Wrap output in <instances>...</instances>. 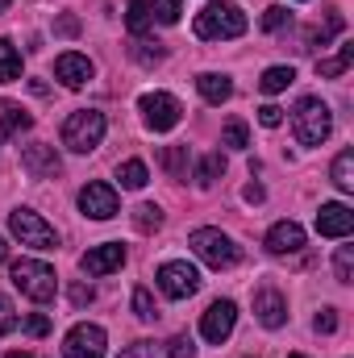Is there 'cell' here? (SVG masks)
I'll use <instances>...</instances> for the list:
<instances>
[{"mask_svg": "<svg viewBox=\"0 0 354 358\" xmlns=\"http://www.w3.org/2000/svg\"><path fill=\"white\" fill-rule=\"evenodd\" d=\"M246 34V13L234 0H213L196 13V38L204 42H225V38H242Z\"/></svg>", "mask_w": 354, "mask_h": 358, "instance_id": "1", "label": "cell"}, {"mask_svg": "<svg viewBox=\"0 0 354 358\" xmlns=\"http://www.w3.org/2000/svg\"><path fill=\"white\" fill-rule=\"evenodd\" d=\"M292 129H296V142H300V146H321V142L334 134V113H330V104L317 100V96H304V100L296 104V113H292Z\"/></svg>", "mask_w": 354, "mask_h": 358, "instance_id": "2", "label": "cell"}, {"mask_svg": "<svg viewBox=\"0 0 354 358\" xmlns=\"http://www.w3.org/2000/svg\"><path fill=\"white\" fill-rule=\"evenodd\" d=\"M187 246L196 250V259H200V263H208L213 271L238 267V259H242V250H238V242H234L229 234H221V229H213V225H200V229H192V238H187Z\"/></svg>", "mask_w": 354, "mask_h": 358, "instance_id": "3", "label": "cell"}, {"mask_svg": "<svg viewBox=\"0 0 354 358\" xmlns=\"http://www.w3.org/2000/svg\"><path fill=\"white\" fill-rule=\"evenodd\" d=\"M13 283H17V292L29 296L34 304H50L55 292H59V275H55L50 263H42V259H21V263H13Z\"/></svg>", "mask_w": 354, "mask_h": 358, "instance_id": "4", "label": "cell"}, {"mask_svg": "<svg viewBox=\"0 0 354 358\" xmlns=\"http://www.w3.org/2000/svg\"><path fill=\"white\" fill-rule=\"evenodd\" d=\"M104 129H108L104 113H96V108H76V113L63 121V146L76 150V155H88V150H96V146L104 142Z\"/></svg>", "mask_w": 354, "mask_h": 358, "instance_id": "5", "label": "cell"}, {"mask_svg": "<svg viewBox=\"0 0 354 358\" xmlns=\"http://www.w3.org/2000/svg\"><path fill=\"white\" fill-rule=\"evenodd\" d=\"M179 13H183V0H129L125 25H129L134 38H142L155 21H159V25H176Z\"/></svg>", "mask_w": 354, "mask_h": 358, "instance_id": "6", "label": "cell"}, {"mask_svg": "<svg viewBox=\"0 0 354 358\" xmlns=\"http://www.w3.org/2000/svg\"><path fill=\"white\" fill-rule=\"evenodd\" d=\"M8 229H13V238H21V246H34V250H55L59 246L55 225H46L34 208H13L8 213Z\"/></svg>", "mask_w": 354, "mask_h": 358, "instance_id": "7", "label": "cell"}, {"mask_svg": "<svg viewBox=\"0 0 354 358\" xmlns=\"http://www.w3.org/2000/svg\"><path fill=\"white\" fill-rule=\"evenodd\" d=\"M138 108H142V121H146L155 134L176 129L179 117H183V108H179V100L171 96V92H146V96L138 100Z\"/></svg>", "mask_w": 354, "mask_h": 358, "instance_id": "8", "label": "cell"}, {"mask_svg": "<svg viewBox=\"0 0 354 358\" xmlns=\"http://www.w3.org/2000/svg\"><path fill=\"white\" fill-rule=\"evenodd\" d=\"M155 279H159V287H163V296H167V300H187V296H196V292H200V271L192 267V263H183V259L163 263Z\"/></svg>", "mask_w": 354, "mask_h": 358, "instance_id": "9", "label": "cell"}, {"mask_svg": "<svg viewBox=\"0 0 354 358\" xmlns=\"http://www.w3.org/2000/svg\"><path fill=\"white\" fill-rule=\"evenodd\" d=\"M234 325H238V304L234 300H213L208 313L200 317V338L213 342V346H221L234 334Z\"/></svg>", "mask_w": 354, "mask_h": 358, "instance_id": "10", "label": "cell"}, {"mask_svg": "<svg viewBox=\"0 0 354 358\" xmlns=\"http://www.w3.org/2000/svg\"><path fill=\"white\" fill-rule=\"evenodd\" d=\"M108 350V334L100 329V325H76L67 338H63V355L67 358H104Z\"/></svg>", "mask_w": 354, "mask_h": 358, "instance_id": "11", "label": "cell"}, {"mask_svg": "<svg viewBox=\"0 0 354 358\" xmlns=\"http://www.w3.org/2000/svg\"><path fill=\"white\" fill-rule=\"evenodd\" d=\"M117 187L113 183H84L80 187V213L92 217V221H108V217H117Z\"/></svg>", "mask_w": 354, "mask_h": 358, "instance_id": "12", "label": "cell"}, {"mask_svg": "<svg viewBox=\"0 0 354 358\" xmlns=\"http://www.w3.org/2000/svg\"><path fill=\"white\" fill-rule=\"evenodd\" d=\"M21 167H25L34 179H55V176H63V159H59V150H55V146H46V142H34V146H25V150H21Z\"/></svg>", "mask_w": 354, "mask_h": 358, "instance_id": "13", "label": "cell"}, {"mask_svg": "<svg viewBox=\"0 0 354 358\" xmlns=\"http://www.w3.org/2000/svg\"><path fill=\"white\" fill-rule=\"evenodd\" d=\"M121 267H125V246L121 242H104V246H92L88 255H80L84 275H113Z\"/></svg>", "mask_w": 354, "mask_h": 358, "instance_id": "14", "label": "cell"}, {"mask_svg": "<svg viewBox=\"0 0 354 358\" xmlns=\"http://www.w3.org/2000/svg\"><path fill=\"white\" fill-rule=\"evenodd\" d=\"M354 229V213L346 204H321V213H317V234L321 238H351Z\"/></svg>", "mask_w": 354, "mask_h": 358, "instance_id": "15", "label": "cell"}, {"mask_svg": "<svg viewBox=\"0 0 354 358\" xmlns=\"http://www.w3.org/2000/svg\"><path fill=\"white\" fill-rule=\"evenodd\" d=\"M255 317H259L263 329H279V325L288 321V304H283V296H279L271 283L255 292Z\"/></svg>", "mask_w": 354, "mask_h": 358, "instance_id": "16", "label": "cell"}, {"mask_svg": "<svg viewBox=\"0 0 354 358\" xmlns=\"http://www.w3.org/2000/svg\"><path fill=\"white\" fill-rule=\"evenodd\" d=\"M55 76L63 80V88H84L92 80V59L88 55H76V50H67V55H59L55 59Z\"/></svg>", "mask_w": 354, "mask_h": 358, "instance_id": "17", "label": "cell"}, {"mask_svg": "<svg viewBox=\"0 0 354 358\" xmlns=\"http://www.w3.org/2000/svg\"><path fill=\"white\" fill-rule=\"evenodd\" d=\"M263 246L271 255H296V250H304V229H300L296 221H275V225L267 229Z\"/></svg>", "mask_w": 354, "mask_h": 358, "instance_id": "18", "label": "cell"}, {"mask_svg": "<svg viewBox=\"0 0 354 358\" xmlns=\"http://www.w3.org/2000/svg\"><path fill=\"white\" fill-rule=\"evenodd\" d=\"M196 92L204 96V104H225V100L234 96V84H229V76L204 71V76H196Z\"/></svg>", "mask_w": 354, "mask_h": 358, "instance_id": "19", "label": "cell"}, {"mask_svg": "<svg viewBox=\"0 0 354 358\" xmlns=\"http://www.w3.org/2000/svg\"><path fill=\"white\" fill-rule=\"evenodd\" d=\"M29 125H34V117H29L21 104H13V100H0V134H4V138H21Z\"/></svg>", "mask_w": 354, "mask_h": 358, "instance_id": "20", "label": "cell"}, {"mask_svg": "<svg viewBox=\"0 0 354 358\" xmlns=\"http://www.w3.org/2000/svg\"><path fill=\"white\" fill-rule=\"evenodd\" d=\"M354 63V42H342L338 46V55H330V59H317V76L321 80H338V76H346V67Z\"/></svg>", "mask_w": 354, "mask_h": 358, "instance_id": "21", "label": "cell"}, {"mask_svg": "<svg viewBox=\"0 0 354 358\" xmlns=\"http://www.w3.org/2000/svg\"><path fill=\"white\" fill-rule=\"evenodd\" d=\"M17 80H21V50L8 38H0V84H17Z\"/></svg>", "mask_w": 354, "mask_h": 358, "instance_id": "22", "label": "cell"}, {"mask_svg": "<svg viewBox=\"0 0 354 358\" xmlns=\"http://www.w3.org/2000/svg\"><path fill=\"white\" fill-rule=\"evenodd\" d=\"M342 25H346V21H342V13L334 8V13L325 17V25H313V29L304 34V42H309V46H325L330 38H338V34H342Z\"/></svg>", "mask_w": 354, "mask_h": 358, "instance_id": "23", "label": "cell"}, {"mask_svg": "<svg viewBox=\"0 0 354 358\" xmlns=\"http://www.w3.org/2000/svg\"><path fill=\"white\" fill-rule=\"evenodd\" d=\"M159 163L167 167L171 179H187V146H163L159 150Z\"/></svg>", "mask_w": 354, "mask_h": 358, "instance_id": "24", "label": "cell"}, {"mask_svg": "<svg viewBox=\"0 0 354 358\" xmlns=\"http://www.w3.org/2000/svg\"><path fill=\"white\" fill-rule=\"evenodd\" d=\"M117 179H121V187L138 192V187H146L150 171H146V163H142V159H129V163H121V167H117Z\"/></svg>", "mask_w": 354, "mask_h": 358, "instance_id": "25", "label": "cell"}, {"mask_svg": "<svg viewBox=\"0 0 354 358\" xmlns=\"http://www.w3.org/2000/svg\"><path fill=\"white\" fill-rule=\"evenodd\" d=\"M292 84H296V71H292V67H267L263 80H259V88H263L267 96H275V92L292 88Z\"/></svg>", "mask_w": 354, "mask_h": 358, "instance_id": "26", "label": "cell"}, {"mask_svg": "<svg viewBox=\"0 0 354 358\" xmlns=\"http://www.w3.org/2000/svg\"><path fill=\"white\" fill-rule=\"evenodd\" d=\"M134 229H138V234L163 229V208H159V204H138V208H134Z\"/></svg>", "mask_w": 354, "mask_h": 358, "instance_id": "27", "label": "cell"}, {"mask_svg": "<svg viewBox=\"0 0 354 358\" xmlns=\"http://www.w3.org/2000/svg\"><path fill=\"white\" fill-rule=\"evenodd\" d=\"M221 176H225V159H221V155H204V159L196 163V183H200V187H213Z\"/></svg>", "mask_w": 354, "mask_h": 358, "instance_id": "28", "label": "cell"}, {"mask_svg": "<svg viewBox=\"0 0 354 358\" xmlns=\"http://www.w3.org/2000/svg\"><path fill=\"white\" fill-rule=\"evenodd\" d=\"M221 146H229V150H246L250 146V129H246V121H225V129H221Z\"/></svg>", "mask_w": 354, "mask_h": 358, "instance_id": "29", "label": "cell"}, {"mask_svg": "<svg viewBox=\"0 0 354 358\" xmlns=\"http://www.w3.org/2000/svg\"><path fill=\"white\" fill-rule=\"evenodd\" d=\"M334 183L342 187V192H354V150H342L338 159H334Z\"/></svg>", "mask_w": 354, "mask_h": 358, "instance_id": "30", "label": "cell"}, {"mask_svg": "<svg viewBox=\"0 0 354 358\" xmlns=\"http://www.w3.org/2000/svg\"><path fill=\"white\" fill-rule=\"evenodd\" d=\"M334 275H338V283H351L354 279V246H338V255H334Z\"/></svg>", "mask_w": 354, "mask_h": 358, "instance_id": "31", "label": "cell"}, {"mask_svg": "<svg viewBox=\"0 0 354 358\" xmlns=\"http://www.w3.org/2000/svg\"><path fill=\"white\" fill-rule=\"evenodd\" d=\"M134 313H138V321H155V317H159L155 296H150L146 287H134Z\"/></svg>", "mask_w": 354, "mask_h": 358, "instance_id": "32", "label": "cell"}, {"mask_svg": "<svg viewBox=\"0 0 354 358\" xmlns=\"http://www.w3.org/2000/svg\"><path fill=\"white\" fill-rule=\"evenodd\" d=\"M134 59L150 67V63H163V59H167V50H163V42H138V46H134Z\"/></svg>", "mask_w": 354, "mask_h": 358, "instance_id": "33", "label": "cell"}, {"mask_svg": "<svg viewBox=\"0 0 354 358\" xmlns=\"http://www.w3.org/2000/svg\"><path fill=\"white\" fill-rule=\"evenodd\" d=\"M163 355L167 358H196V342H192L187 334H176V338L163 346Z\"/></svg>", "mask_w": 354, "mask_h": 358, "instance_id": "34", "label": "cell"}, {"mask_svg": "<svg viewBox=\"0 0 354 358\" xmlns=\"http://www.w3.org/2000/svg\"><path fill=\"white\" fill-rule=\"evenodd\" d=\"M288 21H292V13H288L283 4H271V8L263 13V29H267V34H275V29H283Z\"/></svg>", "mask_w": 354, "mask_h": 358, "instance_id": "35", "label": "cell"}, {"mask_svg": "<svg viewBox=\"0 0 354 358\" xmlns=\"http://www.w3.org/2000/svg\"><path fill=\"white\" fill-rule=\"evenodd\" d=\"M121 358H167L159 342H134L129 350H121Z\"/></svg>", "mask_w": 354, "mask_h": 358, "instance_id": "36", "label": "cell"}, {"mask_svg": "<svg viewBox=\"0 0 354 358\" xmlns=\"http://www.w3.org/2000/svg\"><path fill=\"white\" fill-rule=\"evenodd\" d=\"M25 334H29V338H46V334H50V317H42V313L25 317Z\"/></svg>", "mask_w": 354, "mask_h": 358, "instance_id": "37", "label": "cell"}, {"mask_svg": "<svg viewBox=\"0 0 354 358\" xmlns=\"http://www.w3.org/2000/svg\"><path fill=\"white\" fill-rule=\"evenodd\" d=\"M17 329V313H13V300L0 296V334H13Z\"/></svg>", "mask_w": 354, "mask_h": 358, "instance_id": "38", "label": "cell"}, {"mask_svg": "<svg viewBox=\"0 0 354 358\" xmlns=\"http://www.w3.org/2000/svg\"><path fill=\"white\" fill-rule=\"evenodd\" d=\"M259 125H267V129L283 125V108H279V104H263V108H259Z\"/></svg>", "mask_w": 354, "mask_h": 358, "instance_id": "39", "label": "cell"}, {"mask_svg": "<svg viewBox=\"0 0 354 358\" xmlns=\"http://www.w3.org/2000/svg\"><path fill=\"white\" fill-rule=\"evenodd\" d=\"M313 329H317V334H334V329H338V313H334V308H321L317 321H313Z\"/></svg>", "mask_w": 354, "mask_h": 358, "instance_id": "40", "label": "cell"}, {"mask_svg": "<svg viewBox=\"0 0 354 358\" xmlns=\"http://www.w3.org/2000/svg\"><path fill=\"white\" fill-rule=\"evenodd\" d=\"M71 304H76V308H80V304H92V287L76 283V287H71Z\"/></svg>", "mask_w": 354, "mask_h": 358, "instance_id": "41", "label": "cell"}, {"mask_svg": "<svg viewBox=\"0 0 354 358\" xmlns=\"http://www.w3.org/2000/svg\"><path fill=\"white\" fill-rule=\"evenodd\" d=\"M59 34H67V38L80 34V21H76V17H59Z\"/></svg>", "mask_w": 354, "mask_h": 358, "instance_id": "42", "label": "cell"}, {"mask_svg": "<svg viewBox=\"0 0 354 358\" xmlns=\"http://www.w3.org/2000/svg\"><path fill=\"white\" fill-rule=\"evenodd\" d=\"M246 200H250V204H259V200H263V187H259V183H250V187H246Z\"/></svg>", "mask_w": 354, "mask_h": 358, "instance_id": "43", "label": "cell"}, {"mask_svg": "<svg viewBox=\"0 0 354 358\" xmlns=\"http://www.w3.org/2000/svg\"><path fill=\"white\" fill-rule=\"evenodd\" d=\"M0 263H8V242L0 238Z\"/></svg>", "mask_w": 354, "mask_h": 358, "instance_id": "44", "label": "cell"}, {"mask_svg": "<svg viewBox=\"0 0 354 358\" xmlns=\"http://www.w3.org/2000/svg\"><path fill=\"white\" fill-rule=\"evenodd\" d=\"M4 358H34V355H25V350H13V355H4Z\"/></svg>", "mask_w": 354, "mask_h": 358, "instance_id": "45", "label": "cell"}, {"mask_svg": "<svg viewBox=\"0 0 354 358\" xmlns=\"http://www.w3.org/2000/svg\"><path fill=\"white\" fill-rule=\"evenodd\" d=\"M8 4H13V0H0V8H8Z\"/></svg>", "mask_w": 354, "mask_h": 358, "instance_id": "46", "label": "cell"}, {"mask_svg": "<svg viewBox=\"0 0 354 358\" xmlns=\"http://www.w3.org/2000/svg\"><path fill=\"white\" fill-rule=\"evenodd\" d=\"M288 358H304V355H288Z\"/></svg>", "mask_w": 354, "mask_h": 358, "instance_id": "47", "label": "cell"}]
</instances>
